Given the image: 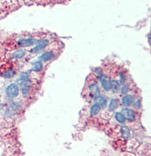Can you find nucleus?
<instances>
[{"label":"nucleus","mask_w":151,"mask_h":156,"mask_svg":"<svg viewBox=\"0 0 151 156\" xmlns=\"http://www.w3.org/2000/svg\"><path fill=\"white\" fill-rule=\"evenodd\" d=\"M121 133L122 135L125 138H127L130 135V130L129 129L127 128H121Z\"/></svg>","instance_id":"a211bd4d"},{"label":"nucleus","mask_w":151,"mask_h":156,"mask_svg":"<svg viewBox=\"0 0 151 156\" xmlns=\"http://www.w3.org/2000/svg\"><path fill=\"white\" fill-rule=\"evenodd\" d=\"M25 54L26 52L24 50H20L14 52V54H13V57L15 58V59H20V58L23 57L25 55Z\"/></svg>","instance_id":"4468645a"},{"label":"nucleus","mask_w":151,"mask_h":156,"mask_svg":"<svg viewBox=\"0 0 151 156\" xmlns=\"http://www.w3.org/2000/svg\"><path fill=\"white\" fill-rule=\"evenodd\" d=\"M19 83L21 86H23V87H27L30 88L32 86V82L28 80V79H21L20 81H19Z\"/></svg>","instance_id":"f8f14e48"},{"label":"nucleus","mask_w":151,"mask_h":156,"mask_svg":"<svg viewBox=\"0 0 151 156\" xmlns=\"http://www.w3.org/2000/svg\"><path fill=\"white\" fill-rule=\"evenodd\" d=\"M101 107L98 104H97V103H95V104H94L93 106L91 107V109H90V114H91L92 116H95L99 113Z\"/></svg>","instance_id":"9b49d317"},{"label":"nucleus","mask_w":151,"mask_h":156,"mask_svg":"<svg viewBox=\"0 0 151 156\" xmlns=\"http://www.w3.org/2000/svg\"><path fill=\"white\" fill-rule=\"evenodd\" d=\"M120 84L119 83L118 81L116 80H113L111 81V89H112V91L114 93H117L120 91Z\"/></svg>","instance_id":"1a4fd4ad"},{"label":"nucleus","mask_w":151,"mask_h":156,"mask_svg":"<svg viewBox=\"0 0 151 156\" xmlns=\"http://www.w3.org/2000/svg\"><path fill=\"white\" fill-rule=\"evenodd\" d=\"M115 118L120 123H124L125 121V118L123 115L121 113H120V112L116 113V114H115Z\"/></svg>","instance_id":"f3484780"},{"label":"nucleus","mask_w":151,"mask_h":156,"mask_svg":"<svg viewBox=\"0 0 151 156\" xmlns=\"http://www.w3.org/2000/svg\"><path fill=\"white\" fill-rule=\"evenodd\" d=\"M96 103L99 105L101 108H105V106L107 105V100L105 99L104 97L98 95Z\"/></svg>","instance_id":"ddd939ff"},{"label":"nucleus","mask_w":151,"mask_h":156,"mask_svg":"<svg viewBox=\"0 0 151 156\" xmlns=\"http://www.w3.org/2000/svg\"><path fill=\"white\" fill-rule=\"evenodd\" d=\"M54 57V54L52 52H46L43 53L40 57V59L42 61H48L52 59Z\"/></svg>","instance_id":"6e6552de"},{"label":"nucleus","mask_w":151,"mask_h":156,"mask_svg":"<svg viewBox=\"0 0 151 156\" xmlns=\"http://www.w3.org/2000/svg\"><path fill=\"white\" fill-rule=\"evenodd\" d=\"M135 98L133 95H126L122 98V103L124 106L128 107L130 105H132L135 102Z\"/></svg>","instance_id":"39448f33"},{"label":"nucleus","mask_w":151,"mask_h":156,"mask_svg":"<svg viewBox=\"0 0 151 156\" xmlns=\"http://www.w3.org/2000/svg\"><path fill=\"white\" fill-rule=\"evenodd\" d=\"M101 83L104 90L108 91L111 90V80L107 75H103L101 78Z\"/></svg>","instance_id":"20e7f679"},{"label":"nucleus","mask_w":151,"mask_h":156,"mask_svg":"<svg viewBox=\"0 0 151 156\" xmlns=\"http://www.w3.org/2000/svg\"><path fill=\"white\" fill-rule=\"evenodd\" d=\"M118 106V99H112L110 101L109 104V108L108 110L110 112L114 111Z\"/></svg>","instance_id":"9d476101"},{"label":"nucleus","mask_w":151,"mask_h":156,"mask_svg":"<svg viewBox=\"0 0 151 156\" xmlns=\"http://www.w3.org/2000/svg\"><path fill=\"white\" fill-rule=\"evenodd\" d=\"M6 93L8 97L13 98L18 96L19 93V87L16 84H11L10 85L7 86L6 89Z\"/></svg>","instance_id":"f03ea898"},{"label":"nucleus","mask_w":151,"mask_h":156,"mask_svg":"<svg viewBox=\"0 0 151 156\" xmlns=\"http://www.w3.org/2000/svg\"><path fill=\"white\" fill-rule=\"evenodd\" d=\"M86 88H87V95H89L90 98H93L94 96H97L98 92L99 91V89H98V84L97 81L95 79H90V80H88L87 84H86Z\"/></svg>","instance_id":"f257e3e1"},{"label":"nucleus","mask_w":151,"mask_h":156,"mask_svg":"<svg viewBox=\"0 0 151 156\" xmlns=\"http://www.w3.org/2000/svg\"><path fill=\"white\" fill-rule=\"evenodd\" d=\"M121 114L123 115L125 119H127L130 121H133L135 120V113L133 110L128 108H125L122 110Z\"/></svg>","instance_id":"7ed1b4c3"},{"label":"nucleus","mask_w":151,"mask_h":156,"mask_svg":"<svg viewBox=\"0 0 151 156\" xmlns=\"http://www.w3.org/2000/svg\"><path fill=\"white\" fill-rule=\"evenodd\" d=\"M130 90V87L129 86L127 85V84H125V85H124L123 86L122 89H121V93L122 94H125V93H127L128 91H129Z\"/></svg>","instance_id":"6ab92c4d"},{"label":"nucleus","mask_w":151,"mask_h":156,"mask_svg":"<svg viewBox=\"0 0 151 156\" xmlns=\"http://www.w3.org/2000/svg\"><path fill=\"white\" fill-rule=\"evenodd\" d=\"M43 68V63L41 61H37L34 63V64L33 66V68H32V70L35 72H38V71H41Z\"/></svg>","instance_id":"2eb2a0df"},{"label":"nucleus","mask_w":151,"mask_h":156,"mask_svg":"<svg viewBox=\"0 0 151 156\" xmlns=\"http://www.w3.org/2000/svg\"><path fill=\"white\" fill-rule=\"evenodd\" d=\"M20 78L21 79H28L29 78V74L27 73H22L20 75Z\"/></svg>","instance_id":"aec40b11"},{"label":"nucleus","mask_w":151,"mask_h":156,"mask_svg":"<svg viewBox=\"0 0 151 156\" xmlns=\"http://www.w3.org/2000/svg\"><path fill=\"white\" fill-rule=\"evenodd\" d=\"M15 74H16V71L14 70H12V69H10V70L5 71L2 74V76L5 78H11L12 77H14Z\"/></svg>","instance_id":"dca6fc26"},{"label":"nucleus","mask_w":151,"mask_h":156,"mask_svg":"<svg viewBox=\"0 0 151 156\" xmlns=\"http://www.w3.org/2000/svg\"><path fill=\"white\" fill-rule=\"evenodd\" d=\"M37 42V41L33 38H27V39H21L18 41V46L21 47H27L33 45Z\"/></svg>","instance_id":"423d86ee"},{"label":"nucleus","mask_w":151,"mask_h":156,"mask_svg":"<svg viewBox=\"0 0 151 156\" xmlns=\"http://www.w3.org/2000/svg\"><path fill=\"white\" fill-rule=\"evenodd\" d=\"M48 44H49V41L48 39H43V40L41 41V42L39 43L34 48H33V51L34 52L40 51V50L44 49L46 46H48Z\"/></svg>","instance_id":"0eeeda50"}]
</instances>
